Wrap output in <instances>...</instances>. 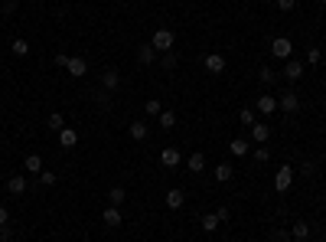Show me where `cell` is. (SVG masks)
Returning a JSON list of instances; mask_svg holds the SVG:
<instances>
[{
    "label": "cell",
    "instance_id": "cell-1",
    "mask_svg": "<svg viewBox=\"0 0 326 242\" xmlns=\"http://www.w3.org/2000/svg\"><path fill=\"white\" fill-rule=\"evenodd\" d=\"M173 43H176V36H173V30H157L154 39H150V46H154L157 53H170Z\"/></svg>",
    "mask_w": 326,
    "mask_h": 242
},
{
    "label": "cell",
    "instance_id": "cell-2",
    "mask_svg": "<svg viewBox=\"0 0 326 242\" xmlns=\"http://www.w3.org/2000/svg\"><path fill=\"white\" fill-rule=\"evenodd\" d=\"M303 72H307V66H303V62H297V59H287L284 62V79L287 82H297V79H303Z\"/></svg>",
    "mask_w": 326,
    "mask_h": 242
},
{
    "label": "cell",
    "instance_id": "cell-3",
    "mask_svg": "<svg viewBox=\"0 0 326 242\" xmlns=\"http://www.w3.org/2000/svg\"><path fill=\"white\" fill-rule=\"evenodd\" d=\"M290 183H294V167H290V164H284V167L274 174V186L284 193V190H290Z\"/></svg>",
    "mask_w": 326,
    "mask_h": 242
},
{
    "label": "cell",
    "instance_id": "cell-4",
    "mask_svg": "<svg viewBox=\"0 0 326 242\" xmlns=\"http://www.w3.org/2000/svg\"><path fill=\"white\" fill-rule=\"evenodd\" d=\"M271 53H274L277 59H290V56H294V43H290L287 36H277L274 43H271Z\"/></svg>",
    "mask_w": 326,
    "mask_h": 242
},
{
    "label": "cell",
    "instance_id": "cell-5",
    "mask_svg": "<svg viewBox=\"0 0 326 242\" xmlns=\"http://www.w3.org/2000/svg\"><path fill=\"white\" fill-rule=\"evenodd\" d=\"M203 66H206V72L222 75V72H225V56H219V53H209V56L203 59Z\"/></svg>",
    "mask_w": 326,
    "mask_h": 242
},
{
    "label": "cell",
    "instance_id": "cell-6",
    "mask_svg": "<svg viewBox=\"0 0 326 242\" xmlns=\"http://www.w3.org/2000/svg\"><path fill=\"white\" fill-rule=\"evenodd\" d=\"M268 137H271V124L254 121V124H251V141H254V144H268Z\"/></svg>",
    "mask_w": 326,
    "mask_h": 242
},
{
    "label": "cell",
    "instance_id": "cell-7",
    "mask_svg": "<svg viewBox=\"0 0 326 242\" xmlns=\"http://www.w3.org/2000/svg\"><path fill=\"white\" fill-rule=\"evenodd\" d=\"M277 108H281V112H287V115H294L297 108H300V99H297L294 92H287V95H281V99H277Z\"/></svg>",
    "mask_w": 326,
    "mask_h": 242
},
{
    "label": "cell",
    "instance_id": "cell-8",
    "mask_svg": "<svg viewBox=\"0 0 326 242\" xmlns=\"http://www.w3.org/2000/svg\"><path fill=\"white\" fill-rule=\"evenodd\" d=\"M179 161H183V157H179V151L176 148H163L160 151V164H163V167H179Z\"/></svg>",
    "mask_w": 326,
    "mask_h": 242
},
{
    "label": "cell",
    "instance_id": "cell-9",
    "mask_svg": "<svg viewBox=\"0 0 326 242\" xmlns=\"http://www.w3.org/2000/svg\"><path fill=\"white\" fill-rule=\"evenodd\" d=\"M101 85H105V92L114 95V88L121 85V75H117V69H105V75H101Z\"/></svg>",
    "mask_w": 326,
    "mask_h": 242
},
{
    "label": "cell",
    "instance_id": "cell-10",
    "mask_svg": "<svg viewBox=\"0 0 326 242\" xmlns=\"http://www.w3.org/2000/svg\"><path fill=\"white\" fill-rule=\"evenodd\" d=\"M186 203V193L179 190V186H173V190H166V206L170 210H179V206Z\"/></svg>",
    "mask_w": 326,
    "mask_h": 242
},
{
    "label": "cell",
    "instance_id": "cell-11",
    "mask_svg": "<svg viewBox=\"0 0 326 242\" xmlns=\"http://www.w3.org/2000/svg\"><path fill=\"white\" fill-rule=\"evenodd\" d=\"M69 75H75V79H82V75L88 72V66H85V59H79V56H69Z\"/></svg>",
    "mask_w": 326,
    "mask_h": 242
},
{
    "label": "cell",
    "instance_id": "cell-12",
    "mask_svg": "<svg viewBox=\"0 0 326 242\" xmlns=\"http://www.w3.org/2000/svg\"><path fill=\"white\" fill-rule=\"evenodd\" d=\"M258 112L261 115H274L277 112V99L274 95H258Z\"/></svg>",
    "mask_w": 326,
    "mask_h": 242
},
{
    "label": "cell",
    "instance_id": "cell-13",
    "mask_svg": "<svg viewBox=\"0 0 326 242\" xmlns=\"http://www.w3.org/2000/svg\"><path fill=\"white\" fill-rule=\"evenodd\" d=\"M154 59H157V50H154L150 43H144L141 50H137V62H141V66H150Z\"/></svg>",
    "mask_w": 326,
    "mask_h": 242
},
{
    "label": "cell",
    "instance_id": "cell-14",
    "mask_svg": "<svg viewBox=\"0 0 326 242\" xmlns=\"http://www.w3.org/2000/svg\"><path fill=\"white\" fill-rule=\"evenodd\" d=\"M7 190H10L13 197H20V193L26 190V177H23V174H13L10 180H7Z\"/></svg>",
    "mask_w": 326,
    "mask_h": 242
},
{
    "label": "cell",
    "instance_id": "cell-15",
    "mask_svg": "<svg viewBox=\"0 0 326 242\" xmlns=\"http://www.w3.org/2000/svg\"><path fill=\"white\" fill-rule=\"evenodd\" d=\"M228 151H232V157H245L248 151H251V144H248L245 137H235V141L228 144Z\"/></svg>",
    "mask_w": 326,
    "mask_h": 242
},
{
    "label": "cell",
    "instance_id": "cell-16",
    "mask_svg": "<svg viewBox=\"0 0 326 242\" xmlns=\"http://www.w3.org/2000/svg\"><path fill=\"white\" fill-rule=\"evenodd\" d=\"M23 167L30 170V174H43V157H39V154H30L23 161Z\"/></svg>",
    "mask_w": 326,
    "mask_h": 242
},
{
    "label": "cell",
    "instance_id": "cell-17",
    "mask_svg": "<svg viewBox=\"0 0 326 242\" xmlns=\"http://www.w3.org/2000/svg\"><path fill=\"white\" fill-rule=\"evenodd\" d=\"M75 141H79V134H75L72 128H62L59 131V144H62V148H75Z\"/></svg>",
    "mask_w": 326,
    "mask_h": 242
},
{
    "label": "cell",
    "instance_id": "cell-18",
    "mask_svg": "<svg viewBox=\"0 0 326 242\" xmlns=\"http://www.w3.org/2000/svg\"><path fill=\"white\" fill-rule=\"evenodd\" d=\"M189 170H192V174H203V170H206V154H199V151H196V154H189Z\"/></svg>",
    "mask_w": 326,
    "mask_h": 242
},
{
    "label": "cell",
    "instance_id": "cell-19",
    "mask_svg": "<svg viewBox=\"0 0 326 242\" xmlns=\"http://www.w3.org/2000/svg\"><path fill=\"white\" fill-rule=\"evenodd\" d=\"M105 223H108V226H121V223H124V219H121V210H117V206H111V203H108V210H105Z\"/></svg>",
    "mask_w": 326,
    "mask_h": 242
},
{
    "label": "cell",
    "instance_id": "cell-20",
    "mask_svg": "<svg viewBox=\"0 0 326 242\" xmlns=\"http://www.w3.org/2000/svg\"><path fill=\"white\" fill-rule=\"evenodd\" d=\"M108 200H111V206H121L124 200H127V193H124V186H111V190H108Z\"/></svg>",
    "mask_w": 326,
    "mask_h": 242
},
{
    "label": "cell",
    "instance_id": "cell-21",
    "mask_svg": "<svg viewBox=\"0 0 326 242\" xmlns=\"http://www.w3.org/2000/svg\"><path fill=\"white\" fill-rule=\"evenodd\" d=\"M131 137H134V141H144V137H147V124L144 121H131Z\"/></svg>",
    "mask_w": 326,
    "mask_h": 242
},
{
    "label": "cell",
    "instance_id": "cell-22",
    "mask_svg": "<svg viewBox=\"0 0 326 242\" xmlns=\"http://www.w3.org/2000/svg\"><path fill=\"white\" fill-rule=\"evenodd\" d=\"M219 229V216L216 213H206L203 216V232H216Z\"/></svg>",
    "mask_w": 326,
    "mask_h": 242
},
{
    "label": "cell",
    "instance_id": "cell-23",
    "mask_svg": "<svg viewBox=\"0 0 326 242\" xmlns=\"http://www.w3.org/2000/svg\"><path fill=\"white\" fill-rule=\"evenodd\" d=\"M232 174H235V170L228 167V164H219V167H216V180L219 183H228V180H232Z\"/></svg>",
    "mask_w": 326,
    "mask_h": 242
},
{
    "label": "cell",
    "instance_id": "cell-24",
    "mask_svg": "<svg viewBox=\"0 0 326 242\" xmlns=\"http://www.w3.org/2000/svg\"><path fill=\"white\" fill-rule=\"evenodd\" d=\"M290 232H294V239H297V242H303V239L310 236V226L300 219V223H294V229H290Z\"/></svg>",
    "mask_w": 326,
    "mask_h": 242
},
{
    "label": "cell",
    "instance_id": "cell-25",
    "mask_svg": "<svg viewBox=\"0 0 326 242\" xmlns=\"http://www.w3.org/2000/svg\"><path fill=\"white\" fill-rule=\"evenodd\" d=\"M157 121H160L163 131H170L173 124H176V115H173V112H160V115H157Z\"/></svg>",
    "mask_w": 326,
    "mask_h": 242
},
{
    "label": "cell",
    "instance_id": "cell-26",
    "mask_svg": "<svg viewBox=\"0 0 326 242\" xmlns=\"http://www.w3.org/2000/svg\"><path fill=\"white\" fill-rule=\"evenodd\" d=\"M46 124H49V131H62V128H66V118H62L59 112H52L49 118H46Z\"/></svg>",
    "mask_w": 326,
    "mask_h": 242
},
{
    "label": "cell",
    "instance_id": "cell-27",
    "mask_svg": "<svg viewBox=\"0 0 326 242\" xmlns=\"http://www.w3.org/2000/svg\"><path fill=\"white\" fill-rule=\"evenodd\" d=\"M238 121L245 124V128H251V124H254V112H251V108H241V112H238Z\"/></svg>",
    "mask_w": 326,
    "mask_h": 242
},
{
    "label": "cell",
    "instance_id": "cell-28",
    "mask_svg": "<svg viewBox=\"0 0 326 242\" xmlns=\"http://www.w3.org/2000/svg\"><path fill=\"white\" fill-rule=\"evenodd\" d=\"M13 53H17V56H26V53H30V43H26V39H13Z\"/></svg>",
    "mask_w": 326,
    "mask_h": 242
},
{
    "label": "cell",
    "instance_id": "cell-29",
    "mask_svg": "<svg viewBox=\"0 0 326 242\" xmlns=\"http://www.w3.org/2000/svg\"><path fill=\"white\" fill-rule=\"evenodd\" d=\"M320 59H323L320 46H310V50H307V62H310V66H316V62H320Z\"/></svg>",
    "mask_w": 326,
    "mask_h": 242
},
{
    "label": "cell",
    "instance_id": "cell-30",
    "mask_svg": "<svg viewBox=\"0 0 326 242\" xmlns=\"http://www.w3.org/2000/svg\"><path fill=\"white\" fill-rule=\"evenodd\" d=\"M261 82H268V85H274V82H277V72H274V69H261Z\"/></svg>",
    "mask_w": 326,
    "mask_h": 242
},
{
    "label": "cell",
    "instance_id": "cell-31",
    "mask_svg": "<svg viewBox=\"0 0 326 242\" xmlns=\"http://www.w3.org/2000/svg\"><path fill=\"white\" fill-rule=\"evenodd\" d=\"M144 112H147V115H154V118H157V115H160V102H157V99H150L147 105H144Z\"/></svg>",
    "mask_w": 326,
    "mask_h": 242
},
{
    "label": "cell",
    "instance_id": "cell-32",
    "mask_svg": "<svg viewBox=\"0 0 326 242\" xmlns=\"http://www.w3.org/2000/svg\"><path fill=\"white\" fill-rule=\"evenodd\" d=\"M268 157H271V151H268V148H254V161H261V164H265Z\"/></svg>",
    "mask_w": 326,
    "mask_h": 242
},
{
    "label": "cell",
    "instance_id": "cell-33",
    "mask_svg": "<svg viewBox=\"0 0 326 242\" xmlns=\"http://www.w3.org/2000/svg\"><path fill=\"white\" fill-rule=\"evenodd\" d=\"M163 69H173V66H176V56H173V53H163Z\"/></svg>",
    "mask_w": 326,
    "mask_h": 242
},
{
    "label": "cell",
    "instance_id": "cell-34",
    "mask_svg": "<svg viewBox=\"0 0 326 242\" xmlns=\"http://www.w3.org/2000/svg\"><path fill=\"white\" fill-rule=\"evenodd\" d=\"M277 7L287 13V10H294V7H297V0H277Z\"/></svg>",
    "mask_w": 326,
    "mask_h": 242
},
{
    "label": "cell",
    "instance_id": "cell-35",
    "mask_svg": "<svg viewBox=\"0 0 326 242\" xmlns=\"http://www.w3.org/2000/svg\"><path fill=\"white\" fill-rule=\"evenodd\" d=\"M13 239V232H10V226H0V242H10Z\"/></svg>",
    "mask_w": 326,
    "mask_h": 242
},
{
    "label": "cell",
    "instance_id": "cell-36",
    "mask_svg": "<svg viewBox=\"0 0 326 242\" xmlns=\"http://www.w3.org/2000/svg\"><path fill=\"white\" fill-rule=\"evenodd\" d=\"M216 216H219V223H225V219L232 216V213H228V206H219V210H216Z\"/></svg>",
    "mask_w": 326,
    "mask_h": 242
},
{
    "label": "cell",
    "instance_id": "cell-37",
    "mask_svg": "<svg viewBox=\"0 0 326 242\" xmlns=\"http://www.w3.org/2000/svg\"><path fill=\"white\" fill-rule=\"evenodd\" d=\"M39 180H43L46 186H52V183H55V174H49V170H43V177H39Z\"/></svg>",
    "mask_w": 326,
    "mask_h": 242
},
{
    "label": "cell",
    "instance_id": "cell-38",
    "mask_svg": "<svg viewBox=\"0 0 326 242\" xmlns=\"http://www.w3.org/2000/svg\"><path fill=\"white\" fill-rule=\"evenodd\" d=\"M10 223V213H7V206H0V226Z\"/></svg>",
    "mask_w": 326,
    "mask_h": 242
},
{
    "label": "cell",
    "instance_id": "cell-39",
    "mask_svg": "<svg viewBox=\"0 0 326 242\" xmlns=\"http://www.w3.org/2000/svg\"><path fill=\"white\" fill-rule=\"evenodd\" d=\"M55 66H69V56H66V53H55Z\"/></svg>",
    "mask_w": 326,
    "mask_h": 242
},
{
    "label": "cell",
    "instance_id": "cell-40",
    "mask_svg": "<svg viewBox=\"0 0 326 242\" xmlns=\"http://www.w3.org/2000/svg\"><path fill=\"white\" fill-rule=\"evenodd\" d=\"M316 4H326V0H316Z\"/></svg>",
    "mask_w": 326,
    "mask_h": 242
},
{
    "label": "cell",
    "instance_id": "cell-41",
    "mask_svg": "<svg viewBox=\"0 0 326 242\" xmlns=\"http://www.w3.org/2000/svg\"><path fill=\"white\" fill-rule=\"evenodd\" d=\"M323 170H326V164H323Z\"/></svg>",
    "mask_w": 326,
    "mask_h": 242
}]
</instances>
